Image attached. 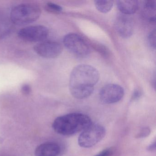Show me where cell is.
<instances>
[{
	"mask_svg": "<svg viewBox=\"0 0 156 156\" xmlns=\"http://www.w3.org/2000/svg\"><path fill=\"white\" fill-rule=\"evenodd\" d=\"M99 72L91 66L81 64L74 67L70 75L69 88L72 95L78 99L91 95L99 79Z\"/></svg>",
	"mask_w": 156,
	"mask_h": 156,
	"instance_id": "6da1fadb",
	"label": "cell"
},
{
	"mask_svg": "<svg viewBox=\"0 0 156 156\" xmlns=\"http://www.w3.org/2000/svg\"><path fill=\"white\" fill-rule=\"evenodd\" d=\"M92 124L91 118L87 115L72 113L56 118L52 126L58 134L70 136L82 132Z\"/></svg>",
	"mask_w": 156,
	"mask_h": 156,
	"instance_id": "7a4b0ae2",
	"label": "cell"
},
{
	"mask_svg": "<svg viewBox=\"0 0 156 156\" xmlns=\"http://www.w3.org/2000/svg\"><path fill=\"white\" fill-rule=\"evenodd\" d=\"M41 10L32 3H23L14 7L11 11L10 19L17 25H25L36 21L41 14Z\"/></svg>",
	"mask_w": 156,
	"mask_h": 156,
	"instance_id": "3957f363",
	"label": "cell"
},
{
	"mask_svg": "<svg viewBox=\"0 0 156 156\" xmlns=\"http://www.w3.org/2000/svg\"><path fill=\"white\" fill-rule=\"evenodd\" d=\"M106 135V129L103 126L92 124L82 131L78 139V145L83 148H90L101 141Z\"/></svg>",
	"mask_w": 156,
	"mask_h": 156,
	"instance_id": "277c9868",
	"label": "cell"
},
{
	"mask_svg": "<svg viewBox=\"0 0 156 156\" xmlns=\"http://www.w3.org/2000/svg\"><path fill=\"white\" fill-rule=\"evenodd\" d=\"M63 44L69 52L76 56L84 57L90 53V47L87 42L76 34H66L64 37Z\"/></svg>",
	"mask_w": 156,
	"mask_h": 156,
	"instance_id": "5b68a950",
	"label": "cell"
},
{
	"mask_svg": "<svg viewBox=\"0 0 156 156\" xmlns=\"http://www.w3.org/2000/svg\"><path fill=\"white\" fill-rule=\"evenodd\" d=\"M49 30L42 25L29 26L21 29L18 36L21 40L30 42L44 41L49 35Z\"/></svg>",
	"mask_w": 156,
	"mask_h": 156,
	"instance_id": "8992f818",
	"label": "cell"
},
{
	"mask_svg": "<svg viewBox=\"0 0 156 156\" xmlns=\"http://www.w3.org/2000/svg\"><path fill=\"white\" fill-rule=\"evenodd\" d=\"M124 89L115 84H109L102 87L99 93L100 100L105 104L117 103L124 97Z\"/></svg>",
	"mask_w": 156,
	"mask_h": 156,
	"instance_id": "52a82bcc",
	"label": "cell"
},
{
	"mask_svg": "<svg viewBox=\"0 0 156 156\" xmlns=\"http://www.w3.org/2000/svg\"><path fill=\"white\" fill-rule=\"evenodd\" d=\"M35 52L45 58H55L61 55L62 46L54 41H44L36 44L34 47Z\"/></svg>",
	"mask_w": 156,
	"mask_h": 156,
	"instance_id": "ba28073f",
	"label": "cell"
},
{
	"mask_svg": "<svg viewBox=\"0 0 156 156\" xmlns=\"http://www.w3.org/2000/svg\"><path fill=\"white\" fill-rule=\"evenodd\" d=\"M115 28L119 36L127 39L132 36L134 31V24L129 15L120 14L117 17L115 22Z\"/></svg>",
	"mask_w": 156,
	"mask_h": 156,
	"instance_id": "9c48e42d",
	"label": "cell"
},
{
	"mask_svg": "<svg viewBox=\"0 0 156 156\" xmlns=\"http://www.w3.org/2000/svg\"><path fill=\"white\" fill-rule=\"evenodd\" d=\"M62 149L58 143L53 141H48L42 143L35 149V156H58Z\"/></svg>",
	"mask_w": 156,
	"mask_h": 156,
	"instance_id": "30bf717a",
	"label": "cell"
},
{
	"mask_svg": "<svg viewBox=\"0 0 156 156\" xmlns=\"http://www.w3.org/2000/svg\"><path fill=\"white\" fill-rule=\"evenodd\" d=\"M117 6L119 10L123 14L129 15L134 14L138 9L139 2L136 0L118 1Z\"/></svg>",
	"mask_w": 156,
	"mask_h": 156,
	"instance_id": "8fae6325",
	"label": "cell"
},
{
	"mask_svg": "<svg viewBox=\"0 0 156 156\" xmlns=\"http://www.w3.org/2000/svg\"><path fill=\"white\" fill-rule=\"evenodd\" d=\"M95 6L97 9L102 13H106L109 12L114 5V2L112 1H104V0H98L94 2Z\"/></svg>",
	"mask_w": 156,
	"mask_h": 156,
	"instance_id": "7c38bea8",
	"label": "cell"
},
{
	"mask_svg": "<svg viewBox=\"0 0 156 156\" xmlns=\"http://www.w3.org/2000/svg\"><path fill=\"white\" fill-rule=\"evenodd\" d=\"M144 11L145 15L148 17L149 15L155 13L156 11V2L155 1H147L144 4Z\"/></svg>",
	"mask_w": 156,
	"mask_h": 156,
	"instance_id": "4fadbf2b",
	"label": "cell"
},
{
	"mask_svg": "<svg viewBox=\"0 0 156 156\" xmlns=\"http://www.w3.org/2000/svg\"><path fill=\"white\" fill-rule=\"evenodd\" d=\"M45 9L48 12L52 13H60L62 11V7L52 2H48L45 6Z\"/></svg>",
	"mask_w": 156,
	"mask_h": 156,
	"instance_id": "5bb4252c",
	"label": "cell"
},
{
	"mask_svg": "<svg viewBox=\"0 0 156 156\" xmlns=\"http://www.w3.org/2000/svg\"><path fill=\"white\" fill-rule=\"evenodd\" d=\"M148 42L150 46L153 49H155L156 48V30L155 29L151 31V32L149 34L148 36Z\"/></svg>",
	"mask_w": 156,
	"mask_h": 156,
	"instance_id": "9a60e30c",
	"label": "cell"
},
{
	"mask_svg": "<svg viewBox=\"0 0 156 156\" xmlns=\"http://www.w3.org/2000/svg\"><path fill=\"white\" fill-rule=\"evenodd\" d=\"M151 129L149 127H145L142 128L136 136V138H144L147 137L150 134Z\"/></svg>",
	"mask_w": 156,
	"mask_h": 156,
	"instance_id": "2e32d148",
	"label": "cell"
},
{
	"mask_svg": "<svg viewBox=\"0 0 156 156\" xmlns=\"http://www.w3.org/2000/svg\"><path fill=\"white\" fill-rule=\"evenodd\" d=\"M114 151L113 149L108 148L104 149L102 151L94 156H112L114 154Z\"/></svg>",
	"mask_w": 156,
	"mask_h": 156,
	"instance_id": "e0dca14e",
	"label": "cell"
},
{
	"mask_svg": "<svg viewBox=\"0 0 156 156\" xmlns=\"http://www.w3.org/2000/svg\"><path fill=\"white\" fill-rule=\"evenodd\" d=\"M21 92L24 95H29L32 92L30 85L28 84H24L21 87Z\"/></svg>",
	"mask_w": 156,
	"mask_h": 156,
	"instance_id": "ac0fdd59",
	"label": "cell"
},
{
	"mask_svg": "<svg viewBox=\"0 0 156 156\" xmlns=\"http://www.w3.org/2000/svg\"><path fill=\"white\" fill-rule=\"evenodd\" d=\"M147 149L148 151H151V152L155 151L156 149V140H154L153 142L149 145L147 147Z\"/></svg>",
	"mask_w": 156,
	"mask_h": 156,
	"instance_id": "d6986e66",
	"label": "cell"
},
{
	"mask_svg": "<svg viewBox=\"0 0 156 156\" xmlns=\"http://www.w3.org/2000/svg\"><path fill=\"white\" fill-rule=\"evenodd\" d=\"M141 94L140 91L138 90H136L133 93V95L131 98V100L132 101H135V100H137L141 96Z\"/></svg>",
	"mask_w": 156,
	"mask_h": 156,
	"instance_id": "ffe728a7",
	"label": "cell"
}]
</instances>
